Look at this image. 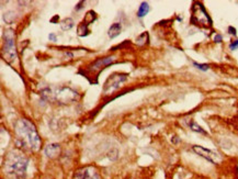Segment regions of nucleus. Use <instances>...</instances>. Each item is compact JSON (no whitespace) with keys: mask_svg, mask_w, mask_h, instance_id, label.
Listing matches in <instances>:
<instances>
[{"mask_svg":"<svg viewBox=\"0 0 238 179\" xmlns=\"http://www.w3.org/2000/svg\"><path fill=\"white\" fill-rule=\"evenodd\" d=\"M238 48V40H235V41H232L229 43V50L235 51Z\"/></svg>","mask_w":238,"mask_h":179,"instance_id":"obj_20","label":"nucleus"},{"mask_svg":"<svg viewBox=\"0 0 238 179\" xmlns=\"http://www.w3.org/2000/svg\"><path fill=\"white\" fill-rule=\"evenodd\" d=\"M14 32L12 30H6L3 33V48L2 57L9 64H12L17 61V51L14 46Z\"/></svg>","mask_w":238,"mask_h":179,"instance_id":"obj_3","label":"nucleus"},{"mask_svg":"<svg viewBox=\"0 0 238 179\" xmlns=\"http://www.w3.org/2000/svg\"><path fill=\"white\" fill-rule=\"evenodd\" d=\"M48 39H50V41H53V42H55L56 40H57L56 39L55 33H50V34H48Z\"/></svg>","mask_w":238,"mask_h":179,"instance_id":"obj_25","label":"nucleus"},{"mask_svg":"<svg viewBox=\"0 0 238 179\" xmlns=\"http://www.w3.org/2000/svg\"><path fill=\"white\" fill-rule=\"evenodd\" d=\"M84 5H85V1H79V2L76 5V7H75V10H76V11H79L80 9L84 8Z\"/></svg>","mask_w":238,"mask_h":179,"instance_id":"obj_23","label":"nucleus"},{"mask_svg":"<svg viewBox=\"0 0 238 179\" xmlns=\"http://www.w3.org/2000/svg\"><path fill=\"white\" fill-rule=\"evenodd\" d=\"M193 66H195L196 68L200 69V70H203V71H206L210 69V66L207 64H199V63H193Z\"/></svg>","mask_w":238,"mask_h":179,"instance_id":"obj_19","label":"nucleus"},{"mask_svg":"<svg viewBox=\"0 0 238 179\" xmlns=\"http://www.w3.org/2000/svg\"><path fill=\"white\" fill-rule=\"evenodd\" d=\"M14 131L18 135V142L23 146H29L32 150H39L41 146V137L35 125L26 119H20L14 124Z\"/></svg>","mask_w":238,"mask_h":179,"instance_id":"obj_1","label":"nucleus"},{"mask_svg":"<svg viewBox=\"0 0 238 179\" xmlns=\"http://www.w3.org/2000/svg\"><path fill=\"white\" fill-rule=\"evenodd\" d=\"M30 159L17 150H10L6 157L5 173L16 179H23L26 175Z\"/></svg>","mask_w":238,"mask_h":179,"instance_id":"obj_2","label":"nucleus"},{"mask_svg":"<svg viewBox=\"0 0 238 179\" xmlns=\"http://www.w3.org/2000/svg\"><path fill=\"white\" fill-rule=\"evenodd\" d=\"M74 25H75V22H74V20L71 18H65L60 21V28H62L63 31L70 30Z\"/></svg>","mask_w":238,"mask_h":179,"instance_id":"obj_16","label":"nucleus"},{"mask_svg":"<svg viewBox=\"0 0 238 179\" xmlns=\"http://www.w3.org/2000/svg\"><path fill=\"white\" fill-rule=\"evenodd\" d=\"M88 26L89 25H87V24L84 23L82 21L79 23L78 28H77V34H78V36L85 37V36H87V35H89L90 31H89V29H88Z\"/></svg>","mask_w":238,"mask_h":179,"instance_id":"obj_13","label":"nucleus"},{"mask_svg":"<svg viewBox=\"0 0 238 179\" xmlns=\"http://www.w3.org/2000/svg\"><path fill=\"white\" fill-rule=\"evenodd\" d=\"M149 9L150 8H149L148 2L143 1V2L141 3V6H139L138 10H137V17H138V18H144L147 13L149 12Z\"/></svg>","mask_w":238,"mask_h":179,"instance_id":"obj_15","label":"nucleus"},{"mask_svg":"<svg viewBox=\"0 0 238 179\" xmlns=\"http://www.w3.org/2000/svg\"><path fill=\"white\" fill-rule=\"evenodd\" d=\"M191 22L200 26H212V19L201 2H194L192 6Z\"/></svg>","mask_w":238,"mask_h":179,"instance_id":"obj_4","label":"nucleus"},{"mask_svg":"<svg viewBox=\"0 0 238 179\" xmlns=\"http://www.w3.org/2000/svg\"><path fill=\"white\" fill-rule=\"evenodd\" d=\"M177 19H178V21H182V18H180V17H178Z\"/></svg>","mask_w":238,"mask_h":179,"instance_id":"obj_27","label":"nucleus"},{"mask_svg":"<svg viewBox=\"0 0 238 179\" xmlns=\"http://www.w3.org/2000/svg\"><path fill=\"white\" fill-rule=\"evenodd\" d=\"M149 42V34L148 32H143L142 34H139L138 36L136 37L135 43L138 46H144L145 44H148Z\"/></svg>","mask_w":238,"mask_h":179,"instance_id":"obj_12","label":"nucleus"},{"mask_svg":"<svg viewBox=\"0 0 238 179\" xmlns=\"http://www.w3.org/2000/svg\"><path fill=\"white\" fill-rule=\"evenodd\" d=\"M96 19H97V13L94 12L93 10H89L85 14V18L82 20V22L86 23L87 25H90L91 23H93V21H96Z\"/></svg>","mask_w":238,"mask_h":179,"instance_id":"obj_14","label":"nucleus"},{"mask_svg":"<svg viewBox=\"0 0 238 179\" xmlns=\"http://www.w3.org/2000/svg\"><path fill=\"white\" fill-rule=\"evenodd\" d=\"M114 61H115V56H113V55L107 56V57H103V58H98L97 61H94L93 63L88 67V69H89L90 71H92V73L97 71L98 74H99L102 69L105 68V67L109 66L110 64H112Z\"/></svg>","mask_w":238,"mask_h":179,"instance_id":"obj_9","label":"nucleus"},{"mask_svg":"<svg viewBox=\"0 0 238 179\" xmlns=\"http://www.w3.org/2000/svg\"><path fill=\"white\" fill-rule=\"evenodd\" d=\"M189 128H190V130L193 132H196V133H201V134H207L206 131L203 129L202 127H200L199 124L196 123V122H194L193 120H191V121L189 122Z\"/></svg>","mask_w":238,"mask_h":179,"instance_id":"obj_17","label":"nucleus"},{"mask_svg":"<svg viewBox=\"0 0 238 179\" xmlns=\"http://www.w3.org/2000/svg\"><path fill=\"white\" fill-rule=\"evenodd\" d=\"M227 31H228V33H229L230 35H234V36H236V34H237V30H236L235 28H234V26H232V25L228 26Z\"/></svg>","mask_w":238,"mask_h":179,"instance_id":"obj_21","label":"nucleus"},{"mask_svg":"<svg viewBox=\"0 0 238 179\" xmlns=\"http://www.w3.org/2000/svg\"><path fill=\"white\" fill-rule=\"evenodd\" d=\"M54 99L62 105H68L78 99V92L69 87H60L54 92Z\"/></svg>","mask_w":238,"mask_h":179,"instance_id":"obj_5","label":"nucleus"},{"mask_svg":"<svg viewBox=\"0 0 238 179\" xmlns=\"http://www.w3.org/2000/svg\"><path fill=\"white\" fill-rule=\"evenodd\" d=\"M222 41H223V36L221 34H215V36H214V42L215 43H222Z\"/></svg>","mask_w":238,"mask_h":179,"instance_id":"obj_22","label":"nucleus"},{"mask_svg":"<svg viewBox=\"0 0 238 179\" xmlns=\"http://www.w3.org/2000/svg\"><path fill=\"white\" fill-rule=\"evenodd\" d=\"M16 19V13L13 11H8V12L3 13V20L6 21V23L11 24Z\"/></svg>","mask_w":238,"mask_h":179,"instance_id":"obj_18","label":"nucleus"},{"mask_svg":"<svg viewBox=\"0 0 238 179\" xmlns=\"http://www.w3.org/2000/svg\"><path fill=\"white\" fill-rule=\"evenodd\" d=\"M45 155L48 158H55L59 155L60 153V145L57 143H52V144H48L45 147L44 150Z\"/></svg>","mask_w":238,"mask_h":179,"instance_id":"obj_10","label":"nucleus"},{"mask_svg":"<svg viewBox=\"0 0 238 179\" xmlns=\"http://www.w3.org/2000/svg\"><path fill=\"white\" fill-rule=\"evenodd\" d=\"M192 150L195 154H198L199 156L205 158L207 162L212 163L213 165H217V164L222 163L223 161V157L221 154L216 153V152H214L212 150L203 147V146H200V145H193L192 146Z\"/></svg>","mask_w":238,"mask_h":179,"instance_id":"obj_6","label":"nucleus"},{"mask_svg":"<svg viewBox=\"0 0 238 179\" xmlns=\"http://www.w3.org/2000/svg\"><path fill=\"white\" fill-rule=\"evenodd\" d=\"M58 20H59V16L56 14V16H54L51 19V23H58Z\"/></svg>","mask_w":238,"mask_h":179,"instance_id":"obj_24","label":"nucleus"},{"mask_svg":"<svg viewBox=\"0 0 238 179\" xmlns=\"http://www.w3.org/2000/svg\"><path fill=\"white\" fill-rule=\"evenodd\" d=\"M74 179H101V177L94 166H86L79 168L75 173Z\"/></svg>","mask_w":238,"mask_h":179,"instance_id":"obj_8","label":"nucleus"},{"mask_svg":"<svg viewBox=\"0 0 238 179\" xmlns=\"http://www.w3.org/2000/svg\"><path fill=\"white\" fill-rule=\"evenodd\" d=\"M171 142L173 143V144H178L179 142H180V139H179L178 136H172V139H171Z\"/></svg>","mask_w":238,"mask_h":179,"instance_id":"obj_26","label":"nucleus"},{"mask_svg":"<svg viewBox=\"0 0 238 179\" xmlns=\"http://www.w3.org/2000/svg\"><path fill=\"white\" fill-rule=\"evenodd\" d=\"M121 31H122V24H121L120 22H115V23H113L112 25L109 28V30H108V35H109L110 39H115L118 35H120Z\"/></svg>","mask_w":238,"mask_h":179,"instance_id":"obj_11","label":"nucleus"},{"mask_svg":"<svg viewBox=\"0 0 238 179\" xmlns=\"http://www.w3.org/2000/svg\"><path fill=\"white\" fill-rule=\"evenodd\" d=\"M128 75L127 74H119V73H115V74L111 75L108 80L105 82L104 87H103V92L105 95H109V93H112L114 90L119 89L121 86V84H123L127 79Z\"/></svg>","mask_w":238,"mask_h":179,"instance_id":"obj_7","label":"nucleus"}]
</instances>
